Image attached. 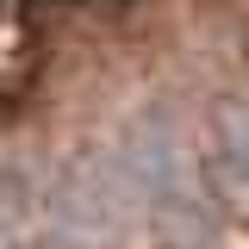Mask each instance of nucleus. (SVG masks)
Listing matches in <instances>:
<instances>
[{
  "instance_id": "obj_2",
  "label": "nucleus",
  "mask_w": 249,
  "mask_h": 249,
  "mask_svg": "<svg viewBox=\"0 0 249 249\" xmlns=\"http://www.w3.org/2000/svg\"><path fill=\"white\" fill-rule=\"evenodd\" d=\"M0 249H6V224H0Z\"/></svg>"
},
{
  "instance_id": "obj_1",
  "label": "nucleus",
  "mask_w": 249,
  "mask_h": 249,
  "mask_svg": "<svg viewBox=\"0 0 249 249\" xmlns=\"http://www.w3.org/2000/svg\"><path fill=\"white\" fill-rule=\"evenodd\" d=\"M212 175L224 187V199L249 212V119H224L218 124V156H212Z\"/></svg>"
}]
</instances>
